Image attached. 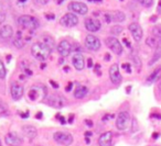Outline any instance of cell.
Listing matches in <instances>:
<instances>
[{"label":"cell","instance_id":"1","mask_svg":"<svg viewBox=\"0 0 161 146\" xmlns=\"http://www.w3.org/2000/svg\"><path fill=\"white\" fill-rule=\"evenodd\" d=\"M31 53H32V56L35 59L43 62L51 55L52 50L49 47L48 45H45L43 42H37V43H34L32 45Z\"/></svg>","mask_w":161,"mask_h":146},{"label":"cell","instance_id":"2","mask_svg":"<svg viewBox=\"0 0 161 146\" xmlns=\"http://www.w3.org/2000/svg\"><path fill=\"white\" fill-rule=\"evenodd\" d=\"M19 26L24 28V29H30V30H37L39 28V21L37 19L32 17V15H21L18 19Z\"/></svg>","mask_w":161,"mask_h":146},{"label":"cell","instance_id":"3","mask_svg":"<svg viewBox=\"0 0 161 146\" xmlns=\"http://www.w3.org/2000/svg\"><path fill=\"white\" fill-rule=\"evenodd\" d=\"M130 121H131L130 114L127 111H121L118 113L117 119H116V128L119 131H125L130 125Z\"/></svg>","mask_w":161,"mask_h":146},{"label":"cell","instance_id":"4","mask_svg":"<svg viewBox=\"0 0 161 146\" xmlns=\"http://www.w3.org/2000/svg\"><path fill=\"white\" fill-rule=\"evenodd\" d=\"M47 97V88L44 86H34L30 89L29 98L33 101L35 100H43Z\"/></svg>","mask_w":161,"mask_h":146},{"label":"cell","instance_id":"5","mask_svg":"<svg viewBox=\"0 0 161 146\" xmlns=\"http://www.w3.org/2000/svg\"><path fill=\"white\" fill-rule=\"evenodd\" d=\"M105 44L107 45V47H109L110 51H113L115 54L120 55L123 53V46H121L120 42L114 36L107 37L105 40Z\"/></svg>","mask_w":161,"mask_h":146},{"label":"cell","instance_id":"6","mask_svg":"<svg viewBox=\"0 0 161 146\" xmlns=\"http://www.w3.org/2000/svg\"><path fill=\"white\" fill-rule=\"evenodd\" d=\"M53 139L56 143L59 144H65V145H71L73 143V136L70 133L65 132H56L53 135Z\"/></svg>","mask_w":161,"mask_h":146},{"label":"cell","instance_id":"7","mask_svg":"<svg viewBox=\"0 0 161 146\" xmlns=\"http://www.w3.org/2000/svg\"><path fill=\"white\" fill-rule=\"evenodd\" d=\"M85 46L87 47V50L89 51H98L100 48V41H99L98 37L94 36V35H87L85 37Z\"/></svg>","mask_w":161,"mask_h":146},{"label":"cell","instance_id":"8","mask_svg":"<svg viewBox=\"0 0 161 146\" xmlns=\"http://www.w3.org/2000/svg\"><path fill=\"white\" fill-rule=\"evenodd\" d=\"M109 78L112 82L115 85H119L123 80V77L120 75V72H119V67H118L117 64H114V65L110 66L109 68Z\"/></svg>","mask_w":161,"mask_h":146},{"label":"cell","instance_id":"9","mask_svg":"<svg viewBox=\"0 0 161 146\" xmlns=\"http://www.w3.org/2000/svg\"><path fill=\"white\" fill-rule=\"evenodd\" d=\"M48 103L49 106L56 108V109H60V108L64 107V104H65V99L63 98L62 96L58 95V93H53V95L50 96L48 98Z\"/></svg>","mask_w":161,"mask_h":146},{"label":"cell","instance_id":"10","mask_svg":"<svg viewBox=\"0 0 161 146\" xmlns=\"http://www.w3.org/2000/svg\"><path fill=\"white\" fill-rule=\"evenodd\" d=\"M61 24L64 26H67V28H72V26H75L78 23V18L74 13H66L61 18L60 20Z\"/></svg>","mask_w":161,"mask_h":146},{"label":"cell","instance_id":"11","mask_svg":"<svg viewBox=\"0 0 161 146\" xmlns=\"http://www.w3.org/2000/svg\"><path fill=\"white\" fill-rule=\"evenodd\" d=\"M69 10L73 11L75 13H78V15H84L88 12V8L83 2H71L69 4Z\"/></svg>","mask_w":161,"mask_h":146},{"label":"cell","instance_id":"12","mask_svg":"<svg viewBox=\"0 0 161 146\" xmlns=\"http://www.w3.org/2000/svg\"><path fill=\"white\" fill-rule=\"evenodd\" d=\"M4 142L8 146H20L22 144V139L18 134H16L13 132L11 133H8L6 137H4Z\"/></svg>","mask_w":161,"mask_h":146},{"label":"cell","instance_id":"13","mask_svg":"<svg viewBox=\"0 0 161 146\" xmlns=\"http://www.w3.org/2000/svg\"><path fill=\"white\" fill-rule=\"evenodd\" d=\"M23 91H24V89L22 87L20 84H17V82H11V86H10V92H11V97L13 100H19V99H21V97L23 96Z\"/></svg>","mask_w":161,"mask_h":146},{"label":"cell","instance_id":"14","mask_svg":"<svg viewBox=\"0 0 161 146\" xmlns=\"http://www.w3.org/2000/svg\"><path fill=\"white\" fill-rule=\"evenodd\" d=\"M128 29L136 42H139V41L143 39V29H141V26H140L138 23L134 22L131 24H129Z\"/></svg>","mask_w":161,"mask_h":146},{"label":"cell","instance_id":"15","mask_svg":"<svg viewBox=\"0 0 161 146\" xmlns=\"http://www.w3.org/2000/svg\"><path fill=\"white\" fill-rule=\"evenodd\" d=\"M56 48H58V52H59L60 54L62 55L63 57H65V56L70 55L71 51H72V45H71V43L69 41L63 40L60 42Z\"/></svg>","mask_w":161,"mask_h":146},{"label":"cell","instance_id":"16","mask_svg":"<svg viewBox=\"0 0 161 146\" xmlns=\"http://www.w3.org/2000/svg\"><path fill=\"white\" fill-rule=\"evenodd\" d=\"M100 22L97 19H86L85 20V28L89 32H97L100 29Z\"/></svg>","mask_w":161,"mask_h":146},{"label":"cell","instance_id":"17","mask_svg":"<svg viewBox=\"0 0 161 146\" xmlns=\"http://www.w3.org/2000/svg\"><path fill=\"white\" fill-rule=\"evenodd\" d=\"M72 64L74 65L75 69H77V70L83 69V68H84V66H85V62H84V57H83V55L80 54V53H75L74 56L72 57Z\"/></svg>","mask_w":161,"mask_h":146},{"label":"cell","instance_id":"18","mask_svg":"<svg viewBox=\"0 0 161 146\" xmlns=\"http://www.w3.org/2000/svg\"><path fill=\"white\" fill-rule=\"evenodd\" d=\"M112 141H113V133L110 131L103 133L98 139L99 146H112Z\"/></svg>","mask_w":161,"mask_h":146},{"label":"cell","instance_id":"19","mask_svg":"<svg viewBox=\"0 0 161 146\" xmlns=\"http://www.w3.org/2000/svg\"><path fill=\"white\" fill-rule=\"evenodd\" d=\"M13 35V30H12V26H4L1 29H0V40H8V39H11Z\"/></svg>","mask_w":161,"mask_h":146},{"label":"cell","instance_id":"20","mask_svg":"<svg viewBox=\"0 0 161 146\" xmlns=\"http://www.w3.org/2000/svg\"><path fill=\"white\" fill-rule=\"evenodd\" d=\"M22 132L30 139H34L38 134L37 128H34V126H32V125H24V126H22Z\"/></svg>","mask_w":161,"mask_h":146},{"label":"cell","instance_id":"21","mask_svg":"<svg viewBox=\"0 0 161 146\" xmlns=\"http://www.w3.org/2000/svg\"><path fill=\"white\" fill-rule=\"evenodd\" d=\"M108 15H109L110 21H114V22H124L125 19H126V15H125L124 12H121V11L119 10L110 12Z\"/></svg>","mask_w":161,"mask_h":146},{"label":"cell","instance_id":"22","mask_svg":"<svg viewBox=\"0 0 161 146\" xmlns=\"http://www.w3.org/2000/svg\"><path fill=\"white\" fill-rule=\"evenodd\" d=\"M87 88L83 86V85H78L77 88L75 89V91H74V97L76 99H83L85 96L87 95Z\"/></svg>","mask_w":161,"mask_h":146},{"label":"cell","instance_id":"23","mask_svg":"<svg viewBox=\"0 0 161 146\" xmlns=\"http://www.w3.org/2000/svg\"><path fill=\"white\" fill-rule=\"evenodd\" d=\"M160 73H161V67H158L157 69L154 70L152 73L149 75V77L147 78V84H152L154 81L157 80V78L160 76Z\"/></svg>","mask_w":161,"mask_h":146},{"label":"cell","instance_id":"24","mask_svg":"<svg viewBox=\"0 0 161 146\" xmlns=\"http://www.w3.org/2000/svg\"><path fill=\"white\" fill-rule=\"evenodd\" d=\"M160 58H161V46H158V47L156 48V51H154V56H152V58L148 63V66H152L154 63L158 62Z\"/></svg>","mask_w":161,"mask_h":146},{"label":"cell","instance_id":"25","mask_svg":"<svg viewBox=\"0 0 161 146\" xmlns=\"http://www.w3.org/2000/svg\"><path fill=\"white\" fill-rule=\"evenodd\" d=\"M146 44L149 46V47H152V48H157L158 46H159V44H160V40L158 39V37H152V36H150V37H148L146 40Z\"/></svg>","mask_w":161,"mask_h":146},{"label":"cell","instance_id":"26","mask_svg":"<svg viewBox=\"0 0 161 146\" xmlns=\"http://www.w3.org/2000/svg\"><path fill=\"white\" fill-rule=\"evenodd\" d=\"M42 39H43V43L45 44V45H48L49 47H50L52 51H53V48L55 47L54 40H53L51 36H48V35H45V36H42Z\"/></svg>","mask_w":161,"mask_h":146},{"label":"cell","instance_id":"27","mask_svg":"<svg viewBox=\"0 0 161 146\" xmlns=\"http://www.w3.org/2000/svg\"><path fill=\"white\" fill-rule=\"evenodd\" d=\"M20 34L21 33L18 32V37H16L15 40H13V45H15L16 47H18V48H22L23 46H24V41L22 40L21 37H20Z\"/></svg>","mask_w":161,"mask_h":146},{"label":"cell","instance_id":"28","mask_svg":"<svg viewBox=\"0 0 161 146\" xmlns=\"http://www.w3.org/2000/svg\"><path fill=\"white\" fill-rule=\"evenodd\" d=\"M8 113H9V112H8L7 104H6L2 100H0V115H7Z\"/></svg>","mask_w":161,"mask_h":146},{"label":"cell","instance_id":"29","mask_svg":"<svg viewBox=\"0 0 161 146\" xmlns=\"http://www.w3.org/2000/svg\"><path fill=\"white\" fill-rule=\"evenodd\" d=\"M6 75H7V69H6L2 61L0 59V79H4V78H6Z\"/></svg>","mask_w":161,"mask_h":146},{"label":"cell","instance_id":"30","mask_svg":"<svg viewBox=\"0 0 161 146\" xmlns=\"http://www.w3.org/2000/svg\"><path fill=\"white\" fill-rule=\"evenodd\" d=\"M121 32H123V28L119 26H115L110 29V33H112L113 35H119Z\"/></svg>","mask_w":161,"mask_h":146},{"label":"cell","instance_id":"31","mask_svg":"<svg viewBox=\"0 0 161 146\" xmlns=\"http://www.w3.org/2000/svg\"><path fill=\"white\" fill-rule=\"evenodd\" d=\"M152 34H154L156 37H161V24H158V26H154Z\"/></svg>","mask_w":161,"mask_h":146},{"label":"cell","instance_id":"32","mask_svg":"<svg viewBox=\"0 0 161 146\" xmlns=\"http://www.w3.org/2000/svg\"><path fill=\"white\" fill-rule=\"evenodd\" d=\"M137 2H139L140 4H143V7L149 8L154 4V0H136Z\"/></svg>","mask_w":161,"mask_h":146},{"label":"cell","instance_id":"33","mask_svg":"<svg viewBox=\"0 0 161 146\" xmlns=\"http://www.w3.org/2000/svg\"><path fill=\"white\" fill-rule=\"evenodd\" d=\"M132 61L135 62L136 66H137V67H138V69H139L140 67H141V61L139 59V57H138V56H136V55H134V56H132Z\"/></svg>","mask_w":161,"mask_h":146},{"label":"cell","instance_id":"34","mask_svg":"<svg viewBox=\"0 0 161 146\" xmlns=\"http://www.w3.org/2000/svg\"><path fill=\"white\" fill-rule=\"evenodd\" d=\"M123 68H125V69L127 70L128 74L131 73V68H130V65H129V64H124V65H123Z\"/></svg>","mask_w":161,"mask_h":146},{"label":"cell","instance_id":"35","mask_svg":"<svg viewBox=\"0 0 161 146\" xmlns=\"http://www.w3.org/2000/svg\"><path fill=\"white\" fill-rule=\"evenodd\" d=\"M72 88H73V82H69V84H67V86H66L65 87V91H67V92H70L71 90H72Z\"/></svg>","mask_w":161,"mask_h":146},{"label":"cell","instance_id":"36","mask_svg":"<svg viewBox=\"0 0 161 146\" xmlns=\"http://www.w3.org/2000/svg\"><path fill=\"white\" fill-rule=\"evenodd\" d=\"M50 84H51V86L53 88H55V89H58V88H59V85L56 84V82H55V81H53V80H50Z\"/></svg>","mask_w":161,"mask_h":146},{"label":"cell","instance_id":"37","mask_svg":"<svg viewBox=\"0 0 161 146\" xmlns=\"http://www.w3.org/2000/svg\"><path fill=\"white\" fill-rule=\"evenodd\" d=\"M45 18L49 19V20H53V19L55 18V15H53V13H52V15H49L48 13V15H45Z\"/></svg>","mask_w":161,"mask_h":146},{"label":"cell","instance_id":"38","mask_svg":"<svg viewBox=\"0 0 161 146\" xmlns=\"http://www.w3.org/2000/svg\"><path fill=\"white\" fill-rule=\"evenodd\" d=\"M85 123H86V125H87L88 128H92V126H93V122H92L91 120H85Z\"/></svg>","mask_w":161,"mask_h":146},{"label":"cell","instance_id":"39","mask_svg":"<svg viewBox=\"0 0 161 146\" xmlns=\"http://www.w3.org/2000/svg\"><path fill=\"white\" fill-rule=\"evenodd\" d=\"M87 67H88V68L93 67V61H92V58H88L87 59Z\"/></svg>","mask_w":161,"mask_h":146},{"label":"cell","instance_id":"40","mask_svg":"<svg viewBox=\"0 0 161 146\" xmlns=\"http://www.w3.org/2000/svg\"><path fill=\"white\" fill-rule=\"evenodd\" d=\"M56 117L59 118V120H60V122H61V123H62V124H63V125L65 124V119H64V118H63V117H61V118H60V115H59V114H58V115H56Z\"/></svg>","mask_w":161,"mask_h":146},{"label":"cell","instance_id":"41","mask_svg":"<svg viewBox=\"0 0 161 146\" xmlns=\"http://www.w3.org/2000/svg\"><path fill=\"white\" fill-rule=\"evenodd\" d=\"M42 117H43V113H42V112H38L37 115H35V118H37L38 120H40V119H42Z\"/></svg>","mask_w":161,"mask_h":146},{"label":"cell","instance_id":"42","mask_svg":"<svg viewBox=\"0 0 161 146\" xmlns=\"http://www.w3.org/2000/svg\"><path fill=\"white\" fill-rule=\"evenodd\" d=\"M20 115L22 117V119H27L29 117V112H26V113H20Z\"/></svg>","mask_w":161,"mask_h":146},{"label":"cell","instance_id":"43","mask_svg":"<svg viewBox=\"0 0 161 146\" xmlns=\"http://www.w3.org/2000/svg\"><path fill=\"white\" fill-rule=\"evenodd\" d=\"M73 121H74V114H71L70 118H69V122H70V123H73Z\"/></svg>","mask_w":161,"mask_h":146},{"label":"cell","instance_id":"44","mask_svg":"<svg viewBox=\"0 0 161 146\" xmlns=\"http://www.w3.org/2000/svg\"><path fill=\"white\" fill-rule=\"evenodd\" d=\"M104 59H105V61H109V59H110V55L108 54V53H107V54H105V57H104Z\"/></svg>","mask_w":161,"mask_h":146},{"label":"cell","instance_id":"45","mask_svg":"<svg viewBox=\"0 0 161 146\" xmlns=\"http://www.w3.org/2000/svg\"><path fill=\"white\" fill-rule=\"evenodd\" d=\"M123 41H124V43L126 44V45H127V46H128V47H130V43H129L128 41L126 40V39H124V40H123Z\"/></svg>","mask_w":161,"mask_h":146},{"label":"cell","instance_id":"46","mask_svg":"<svg viewBox=\"0 0 161 146\" xmlns=\"http://www.w3.org/2000/svg\"><path fill=\"white\" fill-rule=\"evenodd\" d=\"M89 136H92V132H86L85 133V137H89Z\"/></svg>","mask_w":161,"mask_h":146},{"label":"cell","instance_id":"47","mask_svg":"<svg viewBox=\"0 0 161 146\" xmlns=\"http://www.w3.org/2000/svg\"><path fill=\"white\" fill-rule=\"evenodd\" d=\"M152 137H154V139H158V137H159V133H154V134H152Z\"/></svg>","mask_w":161,"mask_h":146},{"label":"cell","instance_id":"48","mask_svg":"<svg viewBox=\"0 0 161 146\" xmlns=\"http://www.w3.org/2000/svg\"><path fill=\"white\" fill-rule=\"evenodd\" d=\"M85 142H86V144H89V143H91V141H89V137H85Z\"/></svg>","mask_w":161,"mask_h":146},{"label":"cell","instance_id":"49","mask_svg":"<svg viewBox=\"0 0 161 146\" xmlns=\"http://www.w3.org/2000/svg\"><path fill=\"white\" fill-rule=\"evenodd\" d=\"M10 59H11V55H8V56H7V62H10Z\"/></svg>","mask_w":161,"mask_h":146},{"label":"cell","instance_id":"50","mask_svg":"<svg viewBox=\"0 0 161 146\" xmlns=\"http://www.w3.org/2000/svg\"><path fill=\"white\" fill-rule=\"evenodd\" d=\"M48 1H49V0H41V2H42L43 4H45L47 2H48Z\"/></svg>","mask_w":161,"mask_h":146},{"label":"cell","instance_id":"51","mask_svg":"<svg viewBox=\"0 0 161 146\" xmlns=\"http://www.w3.org/2000/svg\"><path fill=\"white\" fill-rule=\"evenodd\" d=\"M154 20H157V17H152V18H151V21L152 22H154Z\"/></svg>","mask_w":161,"mask_h":146},{"label":"cell","instance_id":"52","mask_svg":"<svg viewBox=\"0 0 161 146\" xmlns=\"http://www.w3.org/2000/svg\"><path fill=\"white\" fill-rule=\"evenodd\" d=\"M63 1H64V0H56V2H58V4H62Z\"/></svg>","mask_w":161,"mask_h":146},{"label":"cell","instance_id":"53","mask_svg":"<svg viewBox=\"0 0 161 146\" xmlns=\"http://www.w3.org/2000/svg\"><path fill=\"white\" fill-rule=\"evenodd\" d=\"M41 68H42V69H43V68H45V64H42V65H41Z\"/></svg>","mask_w":161,"mask_h":146},{"label":"cell","instance_id":"54","mask_svg":"<svg viewBox=\"0 0 161 146\" xmlns=\"http://www.w3.org/2000/svg\"><path fill=\"white\" fill-rule=\"evenodd\" d=\"M64 70H65V72H69V70H70V68H69V67H65V68H64Z\"/></svg>","mask_w":161,"mask_h":146},{"label":"cell","instance_id":"55","mask_svg":"<svg viewBox=\"0 0 161 146\" xmlns=\"http://www.w3.org/2000/svg\"><path fill=\"white\" fill-rule=\"evenodd\" d=\"M27 0H19V2H26Z\"/></svg>","mask_w":161,"mask_h":146},{"label":"cell","instance_id":"56","mask_svg":"<svg viewBox=\"0 0 161 146\" xmlns=\"http://www.w3.org/2000/svg\"><path fill=\"white\" fill-rule=\"evenodd\" d=\"M159 89L161 90V80H160V82H159Z\"/></svg>","mask_w":161,"mask_h":146},{"label":"cell","instance_id":"57","mask_svg":"<svg viewBox=\"0 0 161 146\" xmlns=\"http://www.w3.org/2000/svg\"><path fill=\"white\" fill-rule=\"evenodd\" d=\"M88 1H102V0H88Z\"/></svg>","mask_w":161,"mask_h":146},{"label":"cell","instance_id":"58","mask_svg":"<svg viewBox=\"0 0 161 146\" xmlns=\"http://www.w3.org/2000/svg\"><path fill=\"white\" fill-rule=\"evenodd\" d=\"M159 7H161V0L159 1Z\"/></svg>","mask_w":161,"mask_h":146},{"label":"cell","instance_id":"59","mask_svg":"<svg viewBox=\"0 0 161 146\" xmlns=\"http://www.w3.org/2000/svg\"><path fill=\"white\" fill-rule=\"evenodd\" d=\"M0 146H1V142H0Z\"/></svg>","mask_w":161,"mask_h":146},{"label":"cell","instance_id":"60","mask_svg":"<svg viewBox=\"0 0 161 146\" xmlns=\"http://www.w3.org/2000/svg\"><path fill=\"white\" fill-rule=\"evenodd\" d=\"M154 146H156V145H154Z\"/></svg>","mask_w":161,"mask_h":146}]
</instances>
